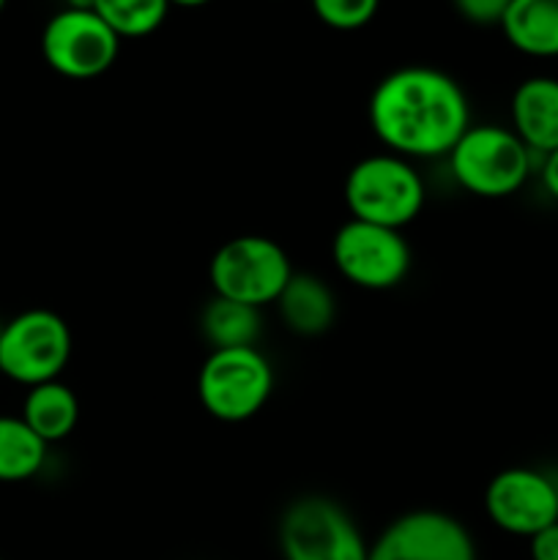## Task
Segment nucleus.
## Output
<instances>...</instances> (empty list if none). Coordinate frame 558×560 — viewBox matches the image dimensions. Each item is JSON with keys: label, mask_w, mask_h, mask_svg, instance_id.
<instances>
[{"label": "nucleus", "mask_w": 558, "mask_h": 560, "mask_svg": "<svg viewBox=\"0 0 558 560\" xmlns=\"http://www.w3.org/2000/svg\"><path fill=\"white\" fill-rule=\"evenodd\" d=\"M367 560H479L470 530L438 509H414L381 530Z\"/></svg>", "instance_id": "9d476101"}, {"label": "nucleus", "mask_w": 558, "mask_h": 560, "mask_svg": "<svg viewBox=\"0 0 558 560\" xmlns=\"http://www.w3.org/2000/svg\"><path fill=\"white\" fill-rule=\"evenodd\" d=\"M454 11H457L463 20H468L470 25H501L503 14H507L509 3L512 0H452Z\"/></svg>", "instance_id": "aec40b11"}, {"label": "nucleus", "mask_w": 558, "mask_h": 560, "mask_svg": "<svg viewBox=\"0 0 558 560\" xmlns=\"http://www.w3.org/2000/svg\"><path fill=\"white\" fill-rule=\"evenodd\" d=\"M120 38L96 11L60 9L42 31V55L66 80H96L113 69Z\"/></svg>", "instance_id": "1a4fd4ad"}, {"label": "nucleus", "mask_w": 558, "mask_h": 560, "mask_svg": "<svg viewBox=\"0 0 558 560\" xmlns=\"http://www.w3.org/2000/svg\"><path fill=\"white\" fill-rule=\"evenodd\" d=\"M279 317L295 337H321L337 320L334 290L315 273H295L277 299Z\"/></svg>", "instance_id": "ddd939ff"}, {"label": "nucleus", "mask_w": 558, "mask_h": 560, "mask_svg": "<svg viewBox=\"0 0 558 560\" xmlns=\"http://www.w3.org/2000/svg\"><path fill=\"white\" fill-rule=\"evenodd\" d=\"M310 5L323 25L334 31H359L370 25L381 0H310Z\"/></svg>", "instance_id": "6ab92c4d"}, {"label": "nucleus", "mask_w": 558, "mask_h": 560, "mask_svg": "<svg viewBox=\"0 0 558 560\" xmlns=\"http://www.w3.org/2000/svg\"><path fill=\"white\" fill-rule=\"evenodd\" d=\"M47 443L22 421V416L0 413V485L36 479L47 463Z\"/></svg>", "instance_id": "f3484780"}, {"label": "nucleus", "mask_w": 558, "mask_h": 560, "mask_svg": "<svg viewBox=\"0 0 558 560\" xmlns=\"http://www.w3.org/2000/svg\"><path fill=\"white\" fill-rule=\"evenodd\" d=\"M20 416L47 446H53L66 441L80 424V399L63 381H49L27 388Z\"/></svg>", "instance_id": "2eb2a0df"}, {"label": "nucleus", "mask_w": 558, "mask_h": 560, "mask_svg": "<svg viewBox=\"0 0 558 560\" xmlns=\"http://www.w3.org/2000/svg\"><path fill=\"white\" fill-rule=\"evenodd\" d=\"M332 260L339 277L361 290H392L410 273L414 252L403 230L348 219L334 233Z\"/></svg>", "instance_id": "6e6552de"}, {"label": "nucleus", "mask_w": 558, "mask_h": 560, "mask_svg": "<svg viewBox=\"0 0 558 560\" xmlns=\"http://www.w3.org/2000/svg\"><path fill=\"white\" fill-rule=\"evenodd\" d=\"M446 162L460 189L485 200H501L528 184L542 159L528 151L512 126L470 124Z\"/></svg>", "instance_id": "f03ea898"}, {"label": "nucleus", "mask_w": 558, "mask_h": 560, "mask_svg": "<svg viewBox=\"0 0 558 560\" xmlns=\"http://www.w3.org/2000/svg\"><path fill=\"white\" fill-rule=\"evenodd\" d=\"M512 131L536 156L558 151V80L528 77L520 82L509 104Z\"/></svg>", "instance_id": "f8f14e48"}, {"label": "nucleus", "mask_w": 558, "mask_h": 560, "mask_svg": "<svg viewBox=\"0 0 558 560\" xmlns=\"http://www.w3.org/2000/svg\"><path fill=\"white\" fill-rule=\"evenodd\" d=\"M96 11L118 38H146L164 25L170 0H96Z\"/></svg>", "instance_id": "a211bd4d"}, {"label": "nucleus", "mask_w": 558, "mask_h": 560, "mask_svg": "<svg viewBox=\"0 0 558 560\" xmlns=\"http://www.w3.org/2000/svg\"><path fill=\"white\" fill-rule=\"evenodd\" d=\"M539 178H542V186H545L547 195L553 197V200L558 202V151L547 153V156H542L539 162Z\"/></svg>", "instance_id": "4be33fe9"}, {"label": "nucleus", "mask_w": 558, "mask_h": 560, "mask_svg": "<svg viewBox=\"0 0 558 560\" xmlns=\"http://www.w3.org/2000/svg\"><path fill=\"white\" fill-rule=\"evenodd\" d=\"M274 392V366L257 348L211 350L197 372V397L211 419L249 421Z\"/></svg>", "instance_id": "39448f33"}, {"label": "nucleus", "mask_w": 558, "mask_h": 560, "mask_svg": "<svg viewBox=\"0 0 558 560\" xmlns=\"http://www.w3.org/2000/svg\"><path fill=\"white\" fill-rule=\"evenodd\" d=\"M66 9H82V11H93V9H96V0H66Z\"/></svg>", "instance_id": "5701e85b"}, {"label": "nucleus", "mask_w": 558, "mask_h": 560, "mask_svg": "<svg viewBox=\"0 0 558 560\" xmlns=\"http://www.w3.org/2000/svg\"><path fill=\"white\" fill-rule=\"evenodd\" d=\"M284 560H367L370 545L353 514L328 495H301L279 517Z\"/></svg>", "instance_id": "20e7f679"}, {"label": "nucleus", "mask_w": 558, "mask_h": 560, "mask_svg": "<svg viewBox=\"0 0 558 560\" xmlns=\"http://www.w3.org/2000/svg\"><path fill=\"white\" fill-rule=\"evenodd\" d=\"M0 560H3V558H0Z\"/></svg>", "instance_id": "a878e982"}, {"label": "nucleus", "mask_w": 558, "mask_h": 560, "mask_svg": "<svg viewBox=\"0 0 558 560\" xmlns=\"http://www.w3.org/2000/svg\"><path fill=\"white\" fill-rule=\"evenodd\" d=\"M71 348V328L58 312L25 310L0 326V375L25 388L60 381Z\"/></svg>", "instance_id": "423d86ee"}, {"label": "nucleus", "mask_w": 558, "mask_h": 560, "mask_svg": "<svg viewBox=\"0 0 558 560\" xmlns=\"http://www.w3.org/2000/svg\"><path fill=\"white\" fill-rule=\"evenodd\" d=\"M485 512L503 534L531 539L558 523V485L536 468H507L487 485Z\"/></svg>", "instance_id": "9b49d317"}, {"label": "nucleus", "mask_w": 558, "mask_h": 560, "mask_svg": "<svg viewBox=\"0 0 558 560\" xmlns=\"http://www.w3.org/2000/svg\"><path fill=\"white\" fill-rule=\"evenodd\" d=\"M200 331L211 350L257 348V339L263 334V315L257 306L213 295L202 306Z\"/></svg>", "instance_id": "dca6fc26"}, {"label": "nucleus", "mask_w": 558, "mask_h": 560, "mask_svg": "<svg viewBox=\"0 0 558 560\" xmlns=\"http://www.w3.org/2000/svg\"><path fill=\"white\" fill-rule=\"evenodd\" d=\"M372 135L388 153L446 159L470 126V104L452 74L432 66H403L383 77L367 104Z\"/></svg>", "instance_id": "f257e3e1"}, {"label": "nucleus", "mask_w": 558, "mask_h": 560, "mask_svg": "<svg viewBox=\"0 0 558 560\" xmlns=\"http://www.w3.org/2000/svg\"><path fill=\"white\" fill-rule=\"evenodd\" d=\"M427 200L425 178L410 159L372 153L356 162L345 178V206L350 219L403 230L421 213Z\"/></svg>", "instance_id": "7ed1b4c3"}, {"label": "nucleus", "mask_w": 558, "mask_h": 560, "mask_svg": "<svg viewBox=\"0 0 558 560\" xmlns=\"http://www.w3.org/2000/svg\"><path fill=\"white\" fill-rule=\"evenodd\" d=\"M498 27L518 52L558 58V0H512Z\"/></svg>", "instance_id": "4468645a"}, {"label": "nucleus", "mask_w": 558, "mask_h": 560, "mask_svg": "<svg viewBox=\"0 0 558 560\" xmlns=\"http://www.w3.org/2000/svg\"><path fill=\"white\" fill-rule=\"evenodd\" d=\"M293 277V266L282 246L266 235H239L219 246L208 266L213 295L263 310L277 304L279 293Z\"/></svg>", "instance_id": "0eeeda50"}, {"label": "nucleus", "mask_w": 558, "mask_h": 560, "mask_svg": "<svg viewBox=\"0 0 558 560\" xmlns=\"http://www.w3.org/2000/svg\"><path fill=\"white\" fill-rule=\"evenodd\" d=\"M211 0H170V5H181V9H197V5H206Z\"/></svg>", "instance_id": "b1692460"}, {"label": "nucleus", "mask_w": 558, "mask_h": 560, "mask_svg": "<svg viewBox=\"0 0 558 560\" xmlns=\"http://www.w3.org/2000/svg\"><path fill=\"white\" fill-rule=\"evenodd\" d=\"M5 3H9V0H0V11H3V9H5Z\"/></svg>", "instance_id": "393cba45"}, {"label": "nucleus", "mask_w": 558, "mask_h": 560, "mask_svg": "<svg viewBox=\"0 0 558 560\" xmlns=\"http://www.w3.org/2000/svg\"><path fill=\"white\" fill-rule=\"evenodd\" d=\"M531 560H558V523L528 539Z\"/></svg>", "instance_id": "412c9836"}]
</instances>
